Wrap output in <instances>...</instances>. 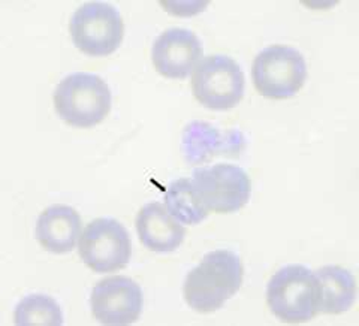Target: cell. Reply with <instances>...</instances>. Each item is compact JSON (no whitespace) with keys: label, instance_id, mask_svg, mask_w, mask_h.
<instances>
[{"label":"cell","instance_id":"obj_16","mask_svg":"<svg viewBox=\"0 0 359 326\" xmlns=\"http://www.w3.org/2000/svg\"><path fill=\"white\" fill-rule=\"evenodd\" d=\"M14 323L18 326H62L63 310L54 298L32 294L21 298L14 310Z\"/></svg>","mask_w":359,"mask_h":326},{"label":"cell","instance_id":"obj_4","mask_svg":"<svg viewBox=\"0 0 359 326\" xmlns=\"http://www.w3.org/2000/svg\"><path fill=\"white\" fill-rule=\"evenodd\" d=\"M256 92L266 99L294 97L307 80L304 55L287 45H271L256 55L252 67Z\"/></svg>","mask_w":359,"mask_h":326},{"label":"cell","instance_id":"obj_5","mask_svg":"<svg viewBox=\"0 0 359 326\" xmlns=\"http://www.w3.org/2000/svg\"><path fill=\"white\" fill-rule=\"evenodd\" d=\"M190 84L198 102L212 111L235 108L245 92V76L241 66L223 54L202 59L195 67Z\"/></svg>","mask_w":359,"mask_h":326},{"label":"cell","instance_id":"obj_13","mask_svg":"<svg viewBox=\"0 0 359 326\" xmlns=\"http://www.w3.org/2000/svg\"><path fill=\"white\" fill-rule=\"evenodd\" d=\"M182 147L190 165L210 161L216 154L238 153L244 138L238 130L222 132L205 121L189 123L183 132Z\"/></svg>","mask_w":359,"mask_h":326},{"label":"cell","instance_id":"obj_8","mask_svg":"<svg viewBox=\"0 0 359 326\" xmlns=\"http://www.w3.org/2000/svg\"><path fill=\"white\" fill-rule=\"evenodd\" d=\"M81 261L97 274L114 273L128 266L132 243L128 229L111 217L90 222L78 241Z\"/></svg>","mask_w":359,"mask_h":326},{"label":"cell","instance_id":"obj_9","mask_svg":"<svg viewBox=\"0 0 359 326\" xmlns=\"http://www.w3.org/2000/svg\"><path fill=\"white\" fill-rule=\"evenodd\" d=\"M93 318L112 326L132 325L141 318L144 294L141 286L126 276L102 278L90 297Z\"/></svg>","mask_w":359,"mask_h":326},{"label":"cell","instance_id":"obj_11","mask_svg":"<svg viewBox=\"0 0 359 326\" xmlns=\"http://www.w3.org/2000/svg\"><path fill=\"white\" fill-rule=\"evenodd\" d=\"M81 233V217L69 205L55 204L45 208L36 220V241L43 250L54 254L72 252Z\"/></svg>","mask_w":359,"mask_h":326},{"label":"cell","instance_id":"obj_12","mask_svg":"<svg viewBox=\"0 0 359 326\" xmlns=\"http://www.w3.org/2000/svg\"><path fill=\"white\" fill-rule=\"evenodd\" d=\"M137 232L141 244L154 253L175 252L186 238V229L161 202H150L140 210Z\"/></svg>","mask_w":359,"mask_h":326},{"label":"cell","instance_id":"obj_7","mask_svg":"<svg viewBox=\"0 0 359 326\" xmlns=\"http://www.w3.org/2000/svg\"><path fill=\"white\" fill-rule=\"evenodd\" d=\"M192 184L208 212L240 211L250 199L252 182L243 168L231 163H217L194 171Z\"/></svg>","mask_w":359,"mask_h":326},{"label":"cell","instance_id":"obj_2","mask_svg":"<svg viewBox=\"0 0 359 326\" xmlns=\"http://www.w3.org/2000/svg\"><path fill=\"white\" fill-rule=\"evenodd\" d=\"M54 109L67 126L90 129L102 123L111 111L112 93L96 74L66 75L54 90Z\"/></svg>","mask_w":359,"mask_h":326},{"label":"cell","instance_id":"obj_6","mask_svg":"<svg viewBox=\"0 0 359 326\" xmlns=\"http://www.w3.org/2000/svg\"><path fill=\"white\" fill-rule=\"evenodd\" d=\"M69 32L75 47L88 57H107L120 48L125 22L112 5L90 2L75 11Z\"/></svg>","mask_w":359,"mask_h":326},{"label":"cell","instance_id":"obj_14","mask_svg":"<svg viewBox=\"0 0 359 326\" xmlns=\"http://www.w3.org/2000/svg\"><path fill=\"white\" fill-rule=\"evenodd\" d=\"M319 289V313L341 314L351 310L356 299V282L349 269L339 265H325L314 271Z\"/></svg>","mask_w":359,"mask_h":326},{"label":"cell","instance_id":"obj_3","mask_svg":"<svg viewBox=\"0 0 359 326\" xmlns=\"http://www.w3.org/2000/svg\"><path fill=\"white\" fill-rule=\"evenodd\" d=\"M319 302V282L304 265L282 266L266 286V304L283 323H306L314 319Z\"/></svg>","mask_w":359,"mask_h":326},{"label":"cell","instance_id":"obj_1","mask_svg":"<svg viewBox=\"0 0 359 326\" xmlns=\"http://www.w3.org/2000/svg\"><path fill=\"white\" fill-rule=\"evenodd\" d=\"M241 257L229 250H215L204 256L186 277L183 295L187 306L198 313L220 310L243 285Z\"/></svg>","mask_w":359,"mask_h":326},{"label":"cell","instance_id":"obj_10","mask_svg":"<svg viewBox=\"0 0 359 326\" xmlns=\"http://www.w3.org/2000/svg\"><path fill=\"white\" fill-rule=\"evenodd\" d=\"M202 47L198 36L187 29H168L151 47L154 69L168 80H184L201 62Z\"/></svg>","mask_w":359,"mask_h":326},{"label":"cell","instance_id":"obj_15","mask_svg":"<svg viewBox=\"0 0 359 326\" xmlns=\"http://www.w3.org/2000/svg\"><path fill=\"white\" fill-rule=\"evenodd\" d=\"M165 207L174 219L184 224H199L210 215L201 204L192 178H180L170 184L165 196Z\"/></svg>","mask_w":359,"mask_h":326}]
</instances>
